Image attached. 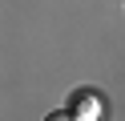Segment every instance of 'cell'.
Instances as JSON below:
<instances>
[{"mask_svg": "<svg viewBox=\"0 0 125 121\" xmlns=\"http://www.w3.org/2000/svg\"><path fill=\"white\" fill-rule=\"evenodd\" d=\"M101 97L97 93H77L73 97V105H69V117H81V121H97L101 117Z\"/></svg>", "mask_w": 125, "mask_h": 121, "instance_id": "6da1fadb", "label": "cell"}]
</instances>
